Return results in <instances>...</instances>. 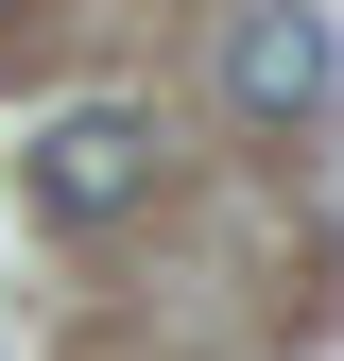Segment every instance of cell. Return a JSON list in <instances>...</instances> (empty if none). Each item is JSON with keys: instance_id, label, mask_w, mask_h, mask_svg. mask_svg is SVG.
I'll return each instance as SVG.
<instances>
[{"instance_id": "obj_1", "label": "cell", "mask_w": 344, "mask_h": 361, "mask_svg": "<svg viewBox=\"0 0 344 361\" xmlns=\"http://www.w3.org/2000/svg\"><path fill=\"white\" fill-rule=\"evenodd\" d=\"M18 172H35L52 224H121V207H155V121H138V104H69Z\"/></svg>"}, {"instance_id": "obj_2", "label": "cell", "mask_w": 344, "mask_h": 361, "mask_svg": "<svg viewBox=\"0 0 344 361\" xmlns=\"http://www.w3.org/2000/svg\"><path fill=\"white\" fill-rule=\"evenodd\" d=\"M224 104L258 121V138L327 121V18H310V0H258V18L224 35Z\"/></svg>"}]
</instances>
